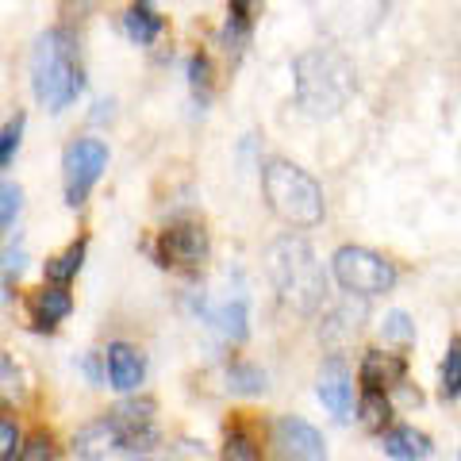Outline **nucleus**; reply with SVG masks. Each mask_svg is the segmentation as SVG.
I'll list each match as a JSON object with an SVG mask.
<instances>
[{
  "label": "nucleus",
  "mask_w": 461,
  "mask_h": 461,
  "mask_svg": "<svg viewBox=\"0 0 461 461\" xmlns=\"http://www.w3.org/2000/svg\"><path fill=\"white\" fill-rule=\"evenodd\" d=\"M16 446H20V430L12 420H0V461L16 454Z\"/></svg>",
  "instance_id": "nucleus-30"
},
{
  "label": "nucleus",
  "mask_w": 461,
  "mask_h": 461,
  "mask_svg": "<svg viewBox=\"0 0 461 461\" xmlns=\"http://www.w3.org/2000/svg\"><path fill=\"white\" fill-rule=\"evenodd\" d=\"M215 327H220L230 342H242V339H247V304L235 300V304L220 308V312H215Z\"/></svg>",
  "instance_id": "nucleus-22"
},
{
  "label": "nucleus",
  "mask_w": 461,
  "mask_h": 461,
  "mask_svg": "<svg viewBox=\"0 0 461 461\" xmlns=\"http://www.w3.org/2000/svg\"><path fill=\"white\" fill-rule=\"evenodd\" d=\"M158 258L162 266H200L208 258V235L196 223H177L162 230L158 239Z\"/></svg>",
  "instance_id": "nucleus-10"
},
{
  "label": "nucleus",
  "mask_w": 461,
  "mask_h": 461,
  "mask_svg": "<svg viewBox=\"0 0 461 461\" xmlns=\"http://www.w3.org/2000/svg\"><path fill=\"white\" fill-rule=\"evenodd\" d=\"M357 93V74L350 58L335 47H320L296 58V100L315 120L339 115Z\"/></svg>",
  "instance_id": "nucleus-1"
},
{
  "label": "nucleus",
  "mask_w": 461,
  "mask_h": 461,
  "mask_svg": "<svg viewBox=\"0 0 461 461\" xmlns=\"http://www.w3.org/2000/svg\"><path fill=\"white\" fill-rule=\"evenodd\" d=\"M108 450H120V446H115V430H112L108 420L85 427L77 435V442H74V454H81V457H104Z\"/></svg>",
  "instance_id": "nucleus-17"
},
{
  "label": "nucleus",
  "mask_w": 461,
  "mask_h": 461,
  "mask_svg": "<svg viewBox=\"0 0 461 461\" xmlns=\"http://www.w3.org/2000/svg\"><path fill=\"white\" fill-rule=\"evenodd\" d=\"M81 262H85V239H77L66 254L50 258V262H47V281H54V285H69V281L77 277Z\"/></svg>",
  "instance_id": "nucleus-19"
},
{
  "label": "nucleus",
  "mask_w": 461,
  "mask_h": 461,
  "mask_svg": "<svg viewBox=\"0 0 461 461\" xmlns=\"http://www.w3.org/2000/svg\"><path fill=\"white\" fill-rule=\"evenodd\" d=\"M20 135H23V115H16L5 131H0V169H5L12 158H16V150H20Z\"/></svg>",
  "instance_id": "nucleus-25"
},
{
  "label": "nucleus",
  "mask_w": 461,
  "mask_h": 461,
  "mask_svg": "<svg viewBox=\"0 0 461 461\" xmlns=\"http://www.w3.org/2000/svg\"><path fill=\"white\" fill-rule=\"evenodd\" d=\"M16 212H20V189L0 181V227H8L12 220H16Z\"/></svg>",
  "instance_id": "nucleus-27"
},
{
  "label": "nucleus",
  "mask_w": 461,
  "mask_h": 461,
  "mask_svg": "<svg viewBox=\"0 0 461 461\" xmlns=\"http://www.w3.org/2000/svg\"><path fill=\"white\" fill-rule=\"evenodd\" d=\"M266 266H269V277H273V285H277L281 300L293 312L308 315V312H315L323 304L327 273H323L320 258H315V250L304 239H293V235L277 239L266 254Z\"/></svg>",
  "instance_id": "nucleus-3"
},
{
  "label": "nucleus",
  "mask_w": 461,
  "mask_h": 461,
  "mask_svg": "<svg viewBox=\"0 0 461 461\" xmlns=\"http://www.w3.org/2000/svg\"><path fill=\"white\" fill-rule=\"evenodd\" d=\"M320 400H323V408H330V411L339 415V420L350 415L354 381H350V369H346L339 357H330V362L323 366V373H320Z\"/></svg>",
  "instance_id": "nucleus-11"
},
{
  "label": "nucleus",
  "mask_w": 461,
  "mask_h": 461,
  "mask_svg": "<svg viewBox=\"0 0 461 461\" xmlns=\"http://www.w3.org/2000/svg\"><path fill=\"white\" fill-rule=\"evenodd\" d=\"M312 8L320 27L335 39L366 35L384 16V0H312Z\"/></svg>",
  "instance_id": "nucleus-7"
},
{
  "label": "nucleus",
  "mask_w": 461,
  "mask_h": 461,
  "mask_svg": "<svg viewBox=\"0 0 461 461\" xmlns=\"http://www.w3.org/2000/svg\"><path fill=\"white\" fill-rule=\"evenodd\" d=\"M273 446L281 457H296V461H323L327 457V442L315 427H308L296 415H281L273 423Z\"/></svg>",
  "instance_id": "nucleus-9"
},
{
  "label": "nucleus",
  "mask_w": 461,
  "mask_h": 461,
  "mask_svg": "<svg viewBox=\"0 0 461 461\" xmlns=\"http://www.w3.org/2000/svg\"><path fill=\"white\" fill-rule=\"evenodd\" d=\"M230 388H235V393H262V388H266V377H262L258 369L235 366V369H230Z\"/></svg>",
  "instance_id": "nucleus-26"
},
{
  "label": "nucleus",
  "mask_w": 461,
  "mask_h": 461,
  "mask_svg": "<svg viewBox=\"0 0 461 461\" xmlns=\"http://www.w3.org/2000/svg\"><path fill=\"white\" fill-rule=\"evenodd\" d=\"M381 339L384 342H396V346H411L415 342V323L403 312H388L384 320H381Z\"/></svg>",
  "instance_id": "nucleus-24"
},
{
  "label": "nucleus",
  "mask_w": 461,
  "mask_h": 461,
  "mask_svg": "<svg viewBox=\"0 0 461 461\" xmlns=\"http://www.w3.org/2000/svg\"><path fill=\"white\" fill-rule=\"evenodd\" d=\"M403 373H408V362L400 354H384V350H369L362 357V384L373 388V393H388V388L403 384Z\"/></svg>",
  "instance_id": "nucleus-12"
},
{
  "label": "nucleus",
  "mask_w": 461,
  "mask_h": 461,
  "mask_svg": "<svg viewBox=\"0 0 461 461\" xmlns=\"http://www.w3.org/2000/svg\"><path fill=\"white\" fill-rule=\"evenodd\" d=\"M108 423L115 430V446L123 454H147L150 446L158 442V430H154V403L150 400H127L120 403Z\"/></svg>",
  "instance_id": "nucleus-8"
},
{
  "label": "nucleus",
  "mask_w": 461,
  "mask_h": 461,
  "mask_svg": "<svg viewBox=\"0 0 461 461\" xmlns=\"http://www.w3.org/2000/svg\"><path fill=\"white\" fill-rule=\"evenodd\" d=\"M330 273H335V281L346 293H357V296H377L396 285V266L366 247H342L330 258Z\"/></svg>",
  "instance_id": "nucleus-5"
},
{
  "label": "nucleus",
  "mask_w": 461,
  "mask_h": 461,
  "mask_svg": "<svg viewBox=\"0 0 461 461\" xmlns=\"http://www.w3.org/2000/svg\"><path fill=\"white\" fill-rule=\"evenodd\" d=\"M442 400H461V339H450L442 362Z\"/></svg>",
  "instance_id": "nucleus-21"
},
{
  "label": "nucleus",
  "mask_w": 461,
  "mask_h": 461,
  "mask_svg": "<svg viewBox=\"0 0 461 461\" xmlns=\"http://www.w3.org/2000/svg\"><path fill=\"white\" fill-rule=\"evenodd\" d=\"M262 193L277 220L293 227L323 223V189L308 169L285 162V158H273V162L262 166Z\"/></svg>",
  "instance_id": "nucleus-4"
},
{
  "label": "nucleus",
  "mask_w": 461,
  "mask_h": 461,
  "mask_svg": "<svg viewBox=\"0 0 461 461\" xmlns=\"http://www.w3.org/2000/svg\"><path fill=\"white\" fill-rule=\"evenodd\" d=\"M227 457H235V461H254L258 457V450H254V442L242 435V430H230L227 435V450H223Z\"/></svg>",
  "instance_id": "nucleus-28"
},
{
  "label": "nucleus",
  "mask_w": 461,
  "mask_h": 461,
  "mask_svg": "<svg viewBox=\"0 0 461 461\" xmlns=\"http://www.w3.org/2000/svg\"><path fill=\"white\" fill-rule=\"evenodd\" d=\"M62 169H66V204L81 208L85 196L93 193V185L100 181V173L108 169V147L100 139L69 142L66 158H62Z\"/></svg>",
  "instance_id": "nucleus-6"
},
{
  "label": "nucleus",
  "mask_w": 461,
  "mask_h": 461,
  "mask_svg": "<svg viewBox=\"0 0 461 461\" xmlns=\"http://www.w3.org/2000/svg\"><path fill=\"white\" fill-rule=\"evenodd\" d=\"M16 400H23V373L0 350V403H16Z\"/></svg>",
  "instance_id": "nucleus-23"
},
{
  "label": "nucleus",
  "mask_w": 461,
  "mask_h": 461,
  "mask_svg": "<svg viewBox=\"0 0 461 461\" xmlns=\"http://www.w3.org/2000/svg\"><path fill=\"white\" fill-rule=\"evenodd\" d=\"M384 454L396 461H415V457H430V438L415 427H396L384 435Z\"/></svg>",
  "instance_id": "nucleus-15"
},
{
  "label": "nucleus",
  "mask_w": 461,
  "mask_h": 461,
  "mask_svg": "<svg viewBox=\"0 0 461 461\" xmlns=\"http://www.w3.org/2000/svg\"><path fill=\"white\" fill-rule=\"evenodd\" d=\"M142 373H147V362H142V354L135 350V346H127V342L108 346V381H112V388L135 393V388L142 384Z\"/></svg>",
  "instance_id": "nucleus-13"
},
{
  "label": "nucleus",
  "mask_w": 461,
  "mask_h": 461,
  "mask_svg": "<svg viewBox=\"0 0 461 461\" xmlns=\"http://www.w3.org/2000/svg\"><path fill=\"white\" fill-rule=\"evenodd\" d=\"M123 32L135 42H154L158 35H162V16H158L150 5H131L127 16H123Z\"/></svg>",
  "instance_id": "nucleus-16"
},
{
  "label": "nucleus",
  "mask_w": 461,
  "mask_h": 461,
  "mask_svg": "<svg viewBox=\"0 0 461 461\" xmlns=\"http://www.w3.org/2000/svg\"><path fill=\"white\" fill-rule=\"evenodd\" d=\"M258 8H262V0H230V12H227V47L230 42H242L250 35V23L258 16Z\"/></svg>",
  "instance_id": "nucleus-18"
},
{
  "label": "nucleus",
  "mask_w": 461,
  "mask_h": 461,
  "mask_svg": "<svg viewBox=\"0 0 461 461\" xmlns=\"http://www.w3.org/2000/svg\"><path fill=\"white\" fill-rule=\"evenodd\" d=\"M32 89L39 96V104H47L50 112L69 108L85 89V74L77 62V42L66 27L35 39L32 50Z\"/></svg>",
  "instance_id": "nucleus-2"
},
{
  "label": "nucleus",
  "mask_w": 461,
  "mask_h": 461,
  "mask_svg": "<svg viewBox=\"0 0 461 461\" xmlns=\"http://www.w3.org/2000/svg\"><path fill=\"white\" fill-rule=\"evenodd\" d=\"M189 81H193V89L196 93H208V85H212V66H208V58H193L189 62Z\"/></svg>",
  "instance_id": "nucleus-29"
},
{
  "label": "nucleus",
  "mask_w": 461,
  "mask_h": 461,
  "mask_svg": "<svg viewBox=\"0 0 461 461\" xmlns=\"http://www.w3.org/2000/svg\"><path fill=\"white\" fill-rule=\"evenodd\" d=\"M20 457H23V461L54 457V446H50V438H47V435H39V438H32V446H27V450H20Z\"/></svg>",
  "instance_id": "nucleus-31"
},
{
  "label": "nucleus",
  "mask_w": 461,
  "mask_h": 461,
  "mask_svg": "<svg viewBox=\"0 0 461 461\" xmlns=\"http://www.w3.org/2000/svg\"><path fill=\"white\" fill-rule=\"evenodd\" d=\"M27 308H32V323H35L39 330H54L69 312H74V296L66 293V285L42 288V293L32 296V304H27Z\"/></svg>",
  "instance_id": "nucleus-14"
},
{
  "label": "nucleus",
  "mask_w": 461,
  "mask_h": 461,
  "mask_svg": "<svg viewBox=\"0 0 461 461\" xmlns=\"http://www.w3.org/2000/svg\"><path fill=\"white\" fill-rule=\"evenodd\" d=\"M362 423H366V430H384L388 423H393V403L384 400V393H373V388H366V396H362Z\"/></svg>",
  "instance_id": "nucleus-20"
}]
</instances>
